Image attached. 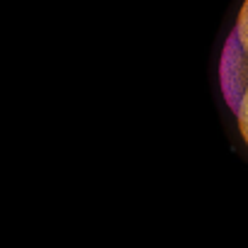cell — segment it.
I'll list each match as a JSON object with an SVG mask.
<instances>
[{
	"mask_svg": "<svg viewBox=\"0 0 248 248\" xmlns=\"http://www.w3.org/2000/svg\"><path fill=\"white\" fill-rule=\"evenodd\" d=\"M219 88L236 129L248 146V0L241 3L238 17L224 39L219 59Z\"/></svg>",
	"mask_w": 248,
	"mask_h": 248,
	"instance_id": "cell-1",
	"label": "cell"
}]
</instances>
